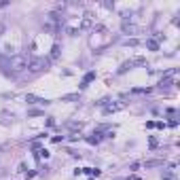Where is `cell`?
Here are the masks:
<instances>
[{"mask_svg":"<svg viewBox=\"0 0 180 180\" xmlns=\"http://www.w3.org/2000/svg\"><path fill=\"white\" fill-rule=\"evenodd\" d=\"M100 140H102V134H100V132H95V134H91V136L87 138V142H89V144H97Z\"/></svg>","mask_w":180,"mask_h":180,"instance_id":"cell-11","label":"cell"},{"mask_svg":"<svg viewBox=\"0 0 180 180\" xmlns=\"http://www.w3.org/2000/svg\"><path fill=\"white\" fill-rule=\"evenodd\" d=\"M26 100H28V104H49L47 100H40V97H36V95H28Z\"/></svg>","mask_w":180,"mask_h":180,"instance_id":"cell-10","label":"cell"},{"mask_svg":"<svg viewBox=\"0 0 180 180\" xmlns=\"http://www.w3.org/2000/svg\"><path fill=\"white\" fill-rule=\"evenodd\" d=\"M17 172H19V174H23V172H26V163H19V167H17Z\"/></svg>","mask_w":180,"mask_h":180,"instance_id":"cell-18","label":"cell"},{"mask_svg":"<svg viewBox=\"0 0 180 180\" xmlns=\"http://www.w3.org/2000/svg\"><path fill=\"white\" fill-rule=\"evenodd\" d=\"M148 146H151V148H157V146H159V140H157V138L153 136V138L148 140Z\"/></svg>","mask_w":180,"mask_h":180,"instance_id":"cell-13","label":"cell"},{"mask_svg":"<svg viewBox=\"0 0 180 180\" xmlns=\"http://www.w3.org/2000/svg\"><path fill=\"white\" fill-rule=\"evenodd\" d=\"M49 59H45V57H34L32 61H28V72L30 74H40V72H45L47 68H49Z\"/></svg>","mask_w":180,"mask_h":180,"instance_id":"cell-2","label":"cell"},{"mask_svg":"<svg viewBox=\"0 0 180 180\" xmlns=\"http://www.w3.org/2000/svg\"><path fill=\"white\" fill-rule=\"evenodd\" d=\"M70 127H72V129H80V127H83V123H70Z\"/></svg>","mask_w":180,"mask_h":180,"instance_id":"cell-19","label":"cell"},{"mask_svg":"<svg viewBox=\"0 0 180 180\" xmlns=\"http://www.w3.org/2000/svg\"><path fill=\"white\" fill-rule=\"evenodd\" d=\"M125 106H127V104H125V102H121V100H119V102H114V104H106V108H104V114H110V112L123 110Z\"/></svg>","mask_w":180,"mask_h":180,"instance_id":"cell-5","label":"cell"},{"mask_svg":"<svg viewBox=\"0 0 180 180\" xmlns=\"http://www.w3.org/2000/svg\"><path fill=\"white\" fill-rule=\"evenodd\" d=\"M146 47H148L151 51H159V40L157 38H148L146 40Z\"/></svg>","mask_w":180,"mask_h":180,"instance_id":"cell-8","label":"cell"},{"mask_svg":"<svg viewBox=\"0 0 180 180\" xmlns=\"http://www.w3.org/2000/svg\"><path fill=\"white\" fill-rule=\"evenodd\" d=\"M28 70V59L23 57V55H13V57H9L7 61H4V72L7 74H21V72H26Z\"/></svg>","mask_w":180,"mask_h":180,"instance_id":"cell-1","label":"cell"},{"mask_svg":"<svg viewBox=\"0 0 180 180\" xmlns=\"http://www.w3.org/2000/svg\"><path fill=\"white\" fill-rule=\"evenodd\" d=\"M125 45H127V47H136V45H138V40H136V38H132V40H125Z\"/></svg>","mask_w":180,"mask_h":180,"instance_id":"cell-17","label":"cell"},{"mask_svg":"<svg viewBox=\"0 0 180 180\" xmlns=\"http://www.w3.org/2000/svg\"><path fill=\"white\" fill-rule=\"evenodd\" d=\"M163 180H176V174L174 172H167L165 176H163Z\"/></svg>","mask_w":180,"mask_h":180,"instance_id":"cell-16","label":"cell"},{"mask_svg":"<svg viewBox=\"0 0 180 180\" xmlns=\"http://www.w3.org/2000/svg\"><path fill=\"white\" fill-rule=\"evenodd\" d=\"M129 19H132V17H125V19H123V23H121V28H123L125 34H136L138 28H136L134 23H129Z\"/></svg>","mask_w":180,"mask_h":180,"instance_id":"cell-6","label":"cell"},{"mask_svg":"<svg viewBox=\"0 0 180 180\" xmlns=\"http://www.w3.org/2000/svg\"><path fill=\"white\" fill-rule=\"evenodd\" d=\"M59 53H61V47L55 42L53 47H51V53H49V61H53V59H57L59 57Z\"/></svg>","mask_w":180,"mask_h":180,"instance_id":"cell-7","label":"cell"},{"mask_svg":"<svg viewBox=\"0 0 180 180\" xmlns=\"http://www.w3.org/2000/svg\"><path fill=\"white\" fill-rule=\"evenodd\" d=\"M172 85H174V80H172V78H163L161 83H159V89H170Z\"/></svg>","mask_w":180,"mask_h":180,"instance_id":"cell-12","label":"cell"},{"mask_svg":"<svg viewBox=\"0 0 180 180\" xmlns=\"http://www.w3.org/2000/svg\"><path fill=\"white\" fill-rule=\"evenodd\" d=\"M4 30H7V26H4L2 21H0V36H2V32H4Z\"/></svg>","mask_w":180,"mask_h":180,"instance_id":"cell-21","label":"cell"},{"mask_svg":"<svg viewBox=\"0 0 180 180\" xmlns=\"http://www.w3.org/2000/svg\"><path fill=\"white\" fill-rule=\"evenodd\" d=\"M93 78H95V72H87L85 78H83V83H80V89H85V87L89 85V80H93Z\"/></svg>","mask_w":180,"mask_h":180,"instance_id":"cell-9","label":"cell"},{"mask_svg":"<svg viewBox=\"0 0 180 180\" xmlns=\"http://www.w3.org/2000/svg\"><path fill=\"white\" fill-rule=\"evenodd\" d=\"M93 28V15L91 13H85L83 19H80V28L78 30H91Z\"/></svg>","mask_w":180,"mask_h":180,"instance_id":"cell-4","label":"cell"},{"mask_svg":"<svg viewBox=\"0 0 180 180\" xmlns=\"http://www.w3.org/2000/svg\"><path fill=\"white\" fill-rule=\"evenodd\" d=\"M66 102H72V100H78V93H72V95H64Z\"/></svg>","mask_w":180,"mask_h":180,"instance_id":"cell-14","label":"cell"},{"mask_svg":"<svg viewBox=\"0 0 180 180\" xmlns=\"http://www.w3.org/2000/svg\"><path fill=\"white\" fill-rule=\"evenodd\" d=\"M61 140H64V138H61V136H53V142H55V144H59V142H61Z\"/></svg>","mask_w":180,"mask_h":180,"instance_id":"cell-20","label":"cell"},{"mask_svg":"<svg viewBox=\"0 0 180 180\" xmlns=\"http://www.w3.org/2000/svg\"><path fill=\"white\" fill-rule=\"evenodd\" d=\"M36 157H45V159H47V157H49V151H47V148H40V151L36 153Z\"/></svg>","mask_w":180,"mask_h":180,"instance_id":"cell-15","label":"cell"},{"mask_svg":"<svg viewBox=\"0 0 180 180\" xmlns=\"http://www.w3.org/2000/svg\"><path fill=\"white\" fill-rule=\"evenodd\" d=\"M144 64H146V59H144V57H134V59H129V61L121 64V68H119V74H123V72H127V70H132L134 66H144Z\"/></svg>","mask_w":180,"mask_h":180,"instance_id":"cell-3","label":"cell"}]
</instances>
